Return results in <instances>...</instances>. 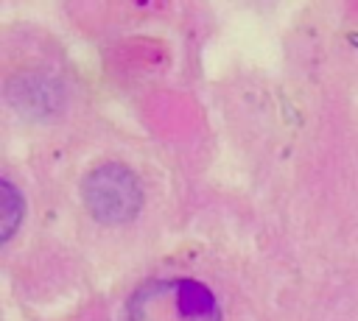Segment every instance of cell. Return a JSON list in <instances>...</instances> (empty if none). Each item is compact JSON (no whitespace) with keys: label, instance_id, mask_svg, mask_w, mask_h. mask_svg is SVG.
<instances>
[{"label":"cell","instance_id":"3957f363","mask_svg":"<svg viewBox=\"0 0 358 321\" xmlns=\"http://www.w3.org/2000/svg\"><path fill=\"white\" fill-rule=\"evenodd\" d=\"M20 221H22V195L14 190L8 179H3V240L14 234Z\"/></svg>","mask_w":358,"mask_h":321},{"label":"cell","instance_id":"7a4b0ae2","mask_svg":"<svg viewBox=\"0 0 358 321\" xmlns=\"http://www.w3.org/2000/svg\"><path fill=\"white\" fill-rule=\"evenodd\" d=\"M87 209L103 223H126L143 207V187L137 176L120 162H103L84 179Z\"/></svg>","mask_w":358,"mask_h":321},{"label":"cell","instance_id":"6da1fadb","mask_svg":"<svg viewBox=\"0 0 358 321\" xmlns=\"http://www.w3.org/2000/svg\"><path fill=\"white\" fill-rule=\"evenodd\" d=\"M123 321H221V310L207 285L171 276L134 290Z\"/></svg>","mask_w":358,"mask_h":321}]
</instances>
